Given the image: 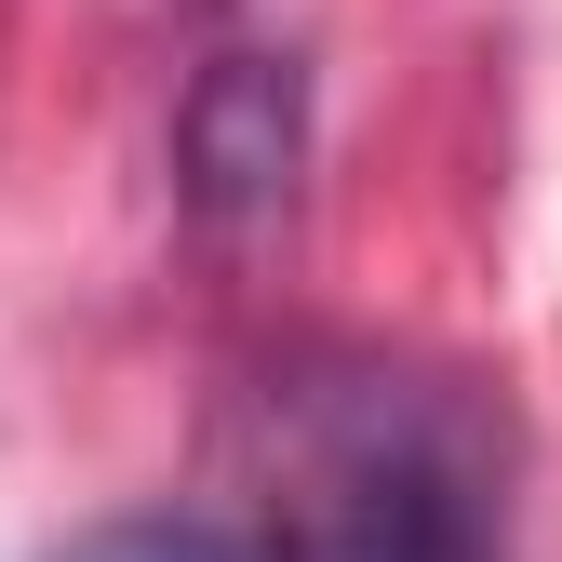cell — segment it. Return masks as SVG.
<instances>
[{
  "instance_id": "cell-1",
  "label": "cell",
  "mask_w": 562,
  "mask_h": 562,
  "mask_svg": "<svg viewBox=\"0 0 562 562\" xmlns=\"http://www.w3.org/2000/svg\"><path fill=\"white\" fill-rule=\"evenodd\" d=\"M308 175V67L295 54H215L175 108V201L215 241H255L295 215Z\"/></svg>"
},
{
  "instance_id": "cell-4",
  "label": "cell",
  "mask_w": 562,
  "mask_h": 562,
  "mask_svg": "<svg viewBox=\"0 0 562 562\" xmlns=\"http://www.w3.org/2000/svg\"><path fill=\"white\" fill-rule=\"evenodd\" d=\"M175 14H201V0H175Z\"/></svg>"
},
{
  "instance_id": "cell-2",
  "label": "cell",
  "mask_w": 562,
  "mask_h": 562,
  "mask_svg": "<svg viewBox=\"0 0 562 562\" xmlns=\"http://www.w3.org/2000/svg\"><path fill=\"white\" fill-rule=\"evenodd\" d=\"M335 562H496V536L469 522L442 456H375L335 496Z\"/></svg>"
},
{
  "instance_id": "cell-3",
  "label": "cell",
  "mask_w": 562,
  "mask_h": 562,
  "mask_svg": "<svg viewBox=\"0 0 562 562\" xmlns=\"http://www.w3.org/2000/svg\"><path fill=\"white\" fill-rule=\"evenodd\" d=\"M41 562H268V549L228 536V522H201V509H134V522H94V536H67Z\"/></svg>"
}]
</instances>
